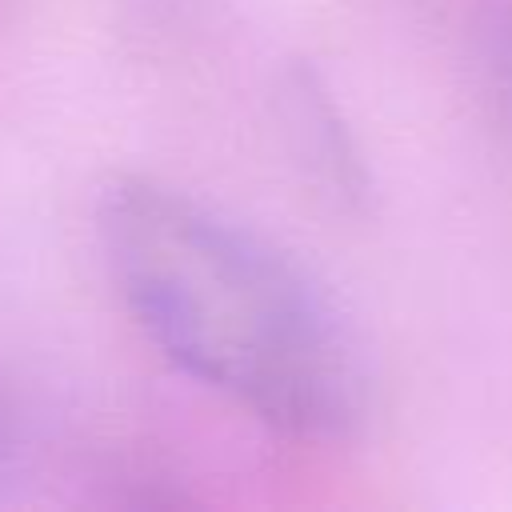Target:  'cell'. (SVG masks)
Returning <instances> with one entry per match:
<instances>
[{
  "mask_svg": "<svg viewBox=\"0 0 512 512\" xmlns=\"http://www.w3.org/2000/svg\"><path fill=\"white\" fill-rule=\"evenodd\" d=\"M96 232L124 308L184 376L300 440L368 416L352 324L276 244L148 176L104 188Z\"/></svg>",
  "mask_w": 512,
  "mask_h": 512,
  "instance_id": "6da1fadb",
  "label": "cell"
},
{
  "mask_svg": "<svg viewBox=\"0 0 512 512\" xmlns=\"http://www.w3.org/2000/svg\"><path fill=\"white\" fill-rule=\"evenodd\" d=\"M0 452H4V420H0Z\"/></svg>",
  "mask_w": 512,
  "mask_h": 512,
  "instance_id": "7a4b0ae2",
  "label": "cell"
}]
</instances>
